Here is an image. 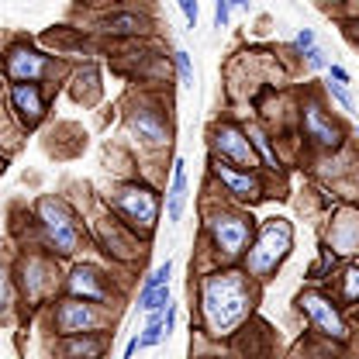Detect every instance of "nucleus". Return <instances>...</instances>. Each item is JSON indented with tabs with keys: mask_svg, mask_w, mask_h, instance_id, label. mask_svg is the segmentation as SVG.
I'll return each mask as SVG.
<instances>
[{
	"mask_svg": "<svg viewBox=\"0 0 359 359\" xmlns=\"http://www.w3.org/2000/svg\"><path fill=\"white\" fill-rule=\"evenodd\" d=\"M287 249H290V224L273 218V222H266V228H263L256 249L249 252V269H252L256 276H263V273H269V269L287 256Z\"/></svg>",
	"mask_w": 359,
	"mask_h": 359,
	"instance_id": "nucleus-2",
	"label": "nucleus"
},
{
	"mask_svg": "<svg viewBox=\"0 0 359 359\" xmlns=\"http://www.w3.org/2000/svg\"><path fill=\"white\" fill-rule=\"evenodd\" d=\"M228 4H242V7H249V0H228Z\"/></svg>",
	"mask_w": 359,
	"mask_h": 359,
	"instance_id": "nucleus-30",
	"label": "nucleus"
},
{
	"mask_svg": "<svg viewBox=\"0 0 359 359\" xmlns=\"http://www.w3.org/2000/svg\"><path fill=\"white\" fill-rule=\"evenodd\" d=\"M215 173H218L224 187H228L231 194H238V197H256V194H259V183L249 177V173H235V170H231V166H224V163L215 166Z\"/></svg>",
	"mask_w": 359,
	"mask_h": 359,
	"instance_id": "nucleus-12",
	"label": "nucleus"
},
{
	"mask_svg": "<svg viewBox=\"0 0 359 359\" xmlns=\"http://www.w3.org/2000/svg\"><path fill=\"white\" fill-rule=\"evenodd\" d=\"M294 42H297V48H304V52H308V48H314V35L308 32V28H304V32H301Z\"/></svg>",
	"mask_w": 359,
	"mask_h": 359,
	"instance_id": "nucleus-27",
	"label": "nucleus"
},
{
	"mask_svg": "<svg viewBox=\"0 0 359 359\" xmlns=\"http://www.w3.org/2000/svg\"><path fill=\"white\" fill-rule=\"evenodd\" d=\"M304 55H308V66H311V69H321V66H325V55H321L318 48H308Z\"/></svg>",
	"mask_w": 359,
	"mask_h": 359,
	"instance_id": "nucleus-26",
	"label": "nucleus"
},
{
	"mask_svg": "<svg viewBox=\"0 0 359 359\" xmlns=\"http://www.w3.org/2000/svg\"><path fill=\"white\" fill-rule=\"evenodd\" d=\"M118 208L138 222L142 228H152L156 224V194L152 190H145V187H128V190H121V197H118Z\"/></svg>",
	"mask_w": 359,
	"mask_h": 359,
	"instance_id": "nucleus-5",
	"label": "nucleus"
},
{
	"mask_svg": "<svg viewBox=\"0 0 359 359\" xmlns=\"http://www.w3.org/2000/svg\"><path fill=\"white\" fill-rule=\"evenodd\" d=\"M304 128L311 135L314 142H321V145H335L339 142V128L318 111V107H308V114H304Z\"/></svg>",
	"mask_w": 359,
	"mask_h": 359,
	"instance_id": "nucleus-11",
	"label": "nucleus"
},
{
	"mask_svg": "<svg viewBox=\"0 0 359 359\" xmlns=\"http://www.w3.org/2000/svg\"><path fill=\"white\" fill-rule=\"evenodd\" d=\"M201 304H204L208 325L215 332H228L249 311V287H245V280L238 273H218V276H211L204 283Z\"/></svg>",
	"mask_w": 359,
	"mask_h": 359,
	"instance_id": "nucleus-1",
	"label": "nucleus"
},
{
	"mask_svg": "<svg viewBox=\"0 0 359 359\" xmlns=\"http://www.w3.org/2000/svg\"><path fill=\"white\" fill-rule=\"evenodd\" d=\"M100 339H93V335H83V339H73L69 346H66V356H73V359H97L100 356Z\"/></svg>",
	"mask_w": 359,
	"mask_h": 359,
	"instance_id": "nucleus-16",
	"label": "nucleus"
},
{
	"mask_svg": "<svg viewBox=\"0 0 359 359\" xmlns=\"http://www.w3.org/2000/svg\"><path fill=\"white\" fill-rule=\"evenodd\" d=\"M332 76H335V80H339V83H346V80H349V76H346V69H342V66H332Z\"/></svg>",
	"mask_w": 359,
	"mask_h": 359,
	"instance_id": "nucleus-29",
	"label": "nucleus"
},
{
	"mask_svg": "<svg viewBox=\"0 0 359 359\" xmlns=\"http://www.w3.org/2000/svg\"><path fill=\"white\" fill-rule=\"evenodd\" d=\"M328 90H332V93L342 100V107H346V111H353V97L346 93V87H342V83H328Z\"/></svg>",
	"mask_w": 359,
	"mask_h": 359,
	"instance_id": "nucleus-23",
	"label": "nucleus"
},
{
	"mask_svg": "<svg viewBox=\"0 0 359 359\" xmlns=\"http://www.w3.org/2000/svg\"><path fill=\"white\" fill-rule=\"evenodd\" d=\"M163 335H166V314L156 311V314H149V328H145V335L135 339V342H138V349H145V346H156Z\"/></svg>",
	"mask_w": 359,
	"mask_h": 359,
	"instance_id": "nucleus-17",
	"label": "nucleus"
},
{
	"mask_svg": "<svg viewBox=\"0 0 359 359\" xmlns=\"http://www.w3.org/2000/svg\"><path fill=\"white\" fill-rule=\"evenodd\" d=\"M55 321H59V328L66 332V335H76V332H90V328H97V314L90 304H80V301H66L59 314H55Z\"/></svg>",
	"mask_w": 359,
	"mask_h": 359,
	"instance_id": "nucleus-8",
	"label": "nucleus"
},
{
	"mask_svg": "<svg viewBox=\"0 0 359 359\" xmlns=\"http://www.w3.org/2000/svg\"><path fill=\"white\" fill-rule=\"evenodd\" d=\"M215 149L222 152L224 159H231V163H238V166H256V156H252V145H249V138L238 132V128H231V125H222V128H215Z\"/></svg>",
	"mask_w": 359,
	"mask_h": 359,
	"instance_id": "nucleus-6",
	"label": "nucleus"
},
{
	"mask_svg": "<svg viewBox=\"0 0 359 359\" xmlns=\"http://www.w3.org/2000/svg\"><path fill=\"white\" fill-rule=\"evenodd\" d=\"M177 66H180L183 87H194V69H190V55H187V52H177Z\"/></svg>",
	"mask_w": 359,
	"mask_h": 359,
	"instance_id": "nucleus-20",
	"label": "nucleus"
},
{
	"mask_svg": "<svg viewBox=\"0 0 359 359\" xmlns=\"http://www.w3.org/2000/svg\"><path fill=\"white\" fill-rule=\"evenodd\" d=\"M183 204H187V170H183V159H180L177 173H173V187H170V201H166V215H170V222H180Z\"/></svg>",
	"mask_w": 359,
	"mask_h": 359,
	"instance_id": "nucleus-13",
	"label": "nucleus"
},
{
	"mask_svg": "<svg viewBox=\"0 0 359 359\" xmlns=\"http://www.w3.org/2000/svg\"><path fill=\"white\" fill-rule=\"evenodd\" d=\"M180 11H183V18L190 21V28L197 25V0H180Z\"/></svg>",
	"mask_w": 359,
	"mask_h": 359,
	"instance_id": "nucleus-21",
	"label": "nucleus"
},
{
	"mask_svg": "<svg viewBox=\"0 0 359 359\" xmlns=\"http://www.w3.org/2000/svg\"><path fill=\"white\" fill-rule=\"evenodd\" d=\"M346 294H349V297H359V269H349V276H346Z\"/></svg>",
	"mask_w": 359,
	"mask_h": 359,
	"instance_id": "nucleus-25",
	"label": "nucleus"
},
{
	"mask_svg": "<svg viewBox=\"0 0 359 359\" xmlns=\"http://www.w3.org/2000/svg\"><path fill=\"white\" fill-rule=\"evenodd\" d=\"M107 28H114V32H138V28H142V18H132V14H125V18H111Z\"/></svg>",
	"mask_w": 359,
	"mask_h": 359,
	"instance_id": "nucleus-19",
	"label": "nucleus"
},
{
	"mask_svg": "<svg viewBox=\"0 0 359 359\" xmlns=\"http://www.w3.org/2000/svg\"><path fill=\"white\" fill-rule=\"evenodd\" d=\"M11 97H14V107L21 111V118L28 125H35L42 118V97H39V90L32 87V83H18V87L11 90Z\"/></svg>",
	"mask_w": 359,
	"mask_h": 359,
	"instance_id": "nucleus-10",
	"label": "nucleus"
},
{
	"mask_svg": "<svg viewBox=\"0 0 359 359\" xmlns=\"http://www.w3.org/2000/svg\"><path fill=\"white\" fill-rule=\"evenodd\" d=\"M73 294H83V297H93V301H104V287L97 283V273L93 269H76L73 280H69Z\"/></svg>",
	"mask_w": 359,
	"mask_h": 359,
	"instance_id": "nucleus-15",
	"label": "nucleus"
},
{
	"mask_svg": "<svg viewBox=\"0 0 359 359\" xmlns=\"http://www.w3.org/2000/svg\"><path fill=\"white\" fill-rule=\"evenodd\" d=\"M211 235H215V245L222 249L224 256H238L249 242V224L235 215H222L211 222Z\"/></svg>",
	"mask_w": 359,
	"mask_h": 359,
	"instance_id": "nucleus-3",
	"label": "nucleus"
},
{
	"mask_svg": "<svg viewBox=\"0 0 359 359\" xmlns=\"http://www.w3.org/2000/svg\"><path fill=\"white\" fill-rule=\"evenodd\" d=\"M301 304H304V311L318 321V328H321L325 335L346 339V325H342V318H339V311H335V308H332L321 294H304V297H301Z\"/></svg>",
	"mask_w": 359,
	"mask_h": 359,
	"instance_id": "nucleus-7",
	"label": "nucleus"
},
{
	"mask_svg": "<svg viewBox=\"0 0 359 359\" xmlns=\"http://www.w3.org/2000/svg\"><path fill=\"white\" fill-rule=\"evenodd\" d=\"M7 69H11V76L14 80H39L45 73V55L39 52H32V48H14L11 52V59H7Z\"/></svg>",
	"mask_w": 359,
	"mask_h": 359,
	"instance_id": "nucleus-9",
	"label": "nucleus"
},
{
	"mask_svg": "<svg viewBox=\"0 0 359 359\" xmlns=\"http://www.w3.org/2000/svg\"><path fill=\"white\" fill-rule=\"evenodd\" d=\"M7 297H11V290H7V276H4V269H0V308L7 304Z\"/></svg>",
	"mask_w": 359,
	"mask_h": 359,
	"instance_id": "nucleus-28",
	"label": "nucleus"
},
{
	"mask_svg": "<svg viewBox=\"0 0 359 359\" xmlns=\"http://www.w3.org/2000/svg\"><path fill=\"white\" fill-rule=\"evenodd\" d=\"M170 259H166V263H163V266L156 269V273H152V276H149V280H145V287H142V297H138V304H142V301H145V297H149V294H156V290H159V287H166V280H170Z\"/></svg>",
	"mask_w": 359,
	"mask_h": 359,
	"instance_id": "nucleus-18",
	"label": "nucleus"
},
{
	"mask_svg": "<svg viewBox=\"0 0 359 359\" xmlns=\"http://www.w3.org/2000/svg\"><path fill=\"white\" fill-rule=\"evenodd\" d=\"M252 138H256V145H259V152H263V156H266V163L269 166H273V163H276V156H273V149H269V142H266V135H252Z\"/></svg>",
	"mask_w": 359,
	"mask_h": 359,
	"instance_id": "nucleus-24",
	"label": "nucleus"
},
{
	"mask_svg": "<svg viewBox=\"0 0 359 359\" xmlns=\"http://www.w3.org/2000/svg\"><path fill=\"white\" fill-rule=\"evenodd\" d=\"M42 222H45V231H48V242H52L59 252H73V245H76V228H73V222L66 218V211H62L59 204L45 201Z\"/></svg>",
	"mask_w": 359,
	"mask_h": 359,
	"instance_id": "nucleus-4",
	"label": "nucleus"
},
{
	"mask_svg": "<svg viewBox=\"0 0 359 359\" xmlns=\"http://www.w3.org/2000/svg\"><path fill=\"white\" fill-rule=\"evenodd\" d=\"M132 128L138 132V138H145L149 145H159V142H166V128H163V121H159L152 111H138V118L132 121Z\"/></svg>",
	"mask_w": 359,
	"mask_h": 359,
	"instance_id": "nucleus-14",
	"label": "nucleus"
},
{
	"mask_svg": "<svg viewBox=\"0 0 359 359\" xmlns=\"http://www.w3.org/2000/svg\"><path fill=\"white\" fill-rule=\"evenodd\" d=\"M228 25V0H218L215 4V28H224Z\"/></svg>",
	"mask_w": 359,
	"mask_h": 359,
	"instance_id": "nucleus-22",
	"label": "nucleus"
}]
</instances>
